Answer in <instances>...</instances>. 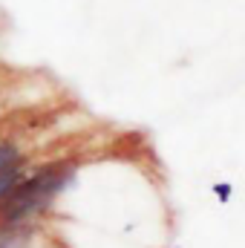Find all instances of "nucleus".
Segmentation results:
<instances>
[{
  "label": "nucleus",
  "instance_id": "f257e3e1",
  "mask_svg": "<svg viewBox=\"0 0 245 248\" xmlns=\"http://www.w3.org/2000/svg\"><path fill=\"white\" fill-rule=\"evenodd\" d=\"M72 179H75V165L66 162H55L29 173L0 202V225H15V228L35 225V219H41L55 205V199L72 185Z\"/></svg>",
  "mask_w": 245,
  "mask_h": 248
},
{
  "label": "nucleus",
  "instance_id": "f03ea898",
  "mask_svg": "<svg viewBox=\"0 0 245 248\" xmlns=\"http://www.w3.org/2000/svg\"><path fill=\"white\" fill-rule=\"evenodd\" d=\"M32 237V225L15 228V225H0V248H20Z\"/></svg>",
  "mask_w": 245,
  "mask_h": 248
},
{
  "label": "nucleus",
  "instance_id": "7ed1b4c3",
  "mask_svg": "<svg viewBox=\"0 0 245 248\" xmlns=\"http://www.w3.org/2000/svg\"><path fill=\"white\" fill-rule=\"evenodd\" d=\"M12 168H23V150L12 141H0V173Z\"/></svg>",
  "mask_w": 245,
  "mask_h": 248
},
{
  "label": "nucleus",
  "instance_id": "20e7f679",
  "mask_svg": "<svg viewBox=\"0 0 245 248\" xmlns=\"http://www.w3.org/2000/svg\"><path fill=\"white\" fill-rule=\"evenodd\" d=\"M29 173H26V168H12V170H3L0 173V202L15 190V187L20 185L23 179H26Z\"/></svg>",
  "mask_w": 245,
  "mask_h": 248
},
{
  "label": "nucleus",
  "instance_id": "39448f33",
  "mask_svg": "<svg viewBox=\"0 0 245 248\" xmlns=\"http://www.w3.org/2000/svg\"><path fill=\"white\" fill-rule=\"evenodd\" d=\"M214 193H216V199H231V185H214Z\"/></svg>",
  "mask_w": 245,
  "mask_h": 248
}]
</instances>
